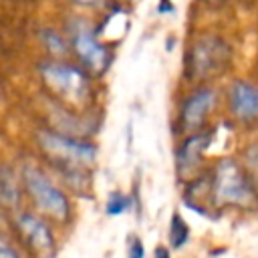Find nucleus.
Wrapping results in <instances>:
<instances>
[{
  "label": "nucleus",
  "mask_w": 258,
  "mask_h": 258,
  "mask_svg": "<svg viewBox=\"0 0 258 258\" xmlns=\"http://www.w3.org/2000/svg\"><path fill=\"white\" fill-rule=\"evenodd\" d=\"M210 185L216 204H248L254 200L252 185L232 159H224L216 165Z\"/></svg>",
  "instance_id": "5"
},
{
  "label": "nucleus",
  "mask_w": 258,
  "mask_h": 258,
  "mask_svg": "<svg viewBox=\"0 0 258 258\" xmlns=\"http://www.w3.org/2000/svg\"><path fill=\"white\" fill-rule=\"evenodd\" d=\"M131 206H133V202L129 196H125L123 191H113V194H109V200L105 204V214L115 218V216H121L127 210H131Z\"/></svg>",
  "instance_id": "13"
},
{
  "label": "nucleus",
  "mask_w": 258,
  "mask_h": 258,
  "mask_svg": "<svg viewBox=\"0 0 258 258\" xmlns=\"http://www.w3.org/2000/svg\"><path fill=\"white\" fill-rule=\"evenodd\" d=\"M214 103H216V91L210 87L191 93L181 107V125L185 129H198L204 123L208 111L214 107Z\"/></svg>",
  "instance_id": "8"
},
{
  "label": "nucleus",
  "mask_w": 258,
  "mask_h": 258,
  "mask_svg": "<svg viewBox=\"0 0 258 258\" xmlns=\"http://www.w3.org/2000/svg\"><path fill=\"white\" fill-rule=\"evenodd\" d=\"M75 4L79 6H87V8H95V6H101L105 0H73Z\"/></svg>",
  "instance_id": "18"
},
{
  "label": "nucleus",
  "mask_w": 258,
  "mask_h": 258,
  "mask_svg": "<svg viewBox=\"0 0 258 258\" xmlns=\"http://www.w3.org/2000/svg\"><path fill=\"white\" fill-rule=\"evenodd\" d=\"M22 181L28 191V196L34 200L36 208L42 210L46 216H50L56 222H64L71 216V206L67 196L34 165H24L22 169Z\"/></svg>",
  "instance_id": "3"
},
{
  "label": "nucleus",
  "mask_w": 258,
  "mask_h": 258,
  "mask_svg": "<svg viewBox=\"0 0 258 258\" xmlns=\"http://www.w3.org/2000/svg\"><path fill=\"white\" fill-rule=\"evenodd\" d=\"M206 145H208V135H191L181 143L175 155V165H177L179 175H185L200 165Z\"/></svg>",
  "instance_id": "10"
},
{
  "label": "nucleus",
  "mask_w": 258,
  "mask_h": 258,
  "mask_svg": "<svg viewBox=\"0 0 258 258\" xmlns=\"http://www.w3.org/2000/svg\"><path fill=\"white\" fill-rule=\"evenodd\" d=\"M14 226L20 234V238L24 240V244L28 246V250L38 256V258H50L54 254V236L50 232V228L46 226V222H42L40 218H36L34 214H18L14 216Z\"/></svg>",
  "instance_id": "6"
},
{
  "label": "nucleus",
  "mask_w": 258,
  "mask_h": 258,
  "mask_svg": "<svg viewBox=\"0 0 258 258\" xmlns=\"http://www.w3.org/2000/svg\"><path fill=\"white\" fill-rule=\"evenodd\" d=\"M153 258H171V254H169V250L165 246H157L155 252H153Z\"/></svg>",
  "instance_id": "19"
},
{
  "label": "nucleus",
  "mask_w": 258,
  "mask_h": 258,
  "mask_svg": "<svg viewBox=\"0 0 258 258\" xmlns=\"http://www.w3.org/2000/svg\"><path fill=\"white\" fill-rule=\"evenodd\" d=\"M187 240H189V228H187L185 220L181 218V214L173 212L171 214V222H169V242H171V248L179 250L181 246H185Z\"/></svg>",
  "instance_id": "12"
},
{
  "label": "nucleus",
  "mask_w": 258,
  "mask_h": 258,
  "mask_svg": "<svg viewBox=\"0 0 258 258\" xmlns=\"http://www.w3.org/2000/svg\"><path fill=\"white\" fill-rule=\"evenodd\" d=\"M127 258H145V246L137 236L127 238Z\"/></svg>",
  "instance_id": "15"
},
{
  "label": "nucleus",
  "mask_w": 258,
  "mask_h": 258,
  "mask_svg": "<svg viewBox=\"0 0 258 258\" xmlns=\"http://www.w3.org/2000/svg\"><path fill=\"white\" fill-rule=\"evenodd\" d=\"M230 109L242 121L258 119V87L246 81H236L230 87Z\"/></svg>",
  "instance_id": "9"
},
{
  "label": "nucleus",
  "mask_w": 258,
  "mask_h": 258,
  "mask_svg": "<svg viewBox=\"0 0 258 258\" xmlns=\"http://www.w3.org/2000/svg\"><path fill=\"white\" fill-rule=\"evenodd\" d=\"M40 40H42V44L46 46V50H48L50 54H54V56L67 52V48H69L67 40H64L56 30H52V28H44V30L40 32Z\"/></svg>",
  "instance_id": "14"
},
{
  "label": "nucleus",
  "mask_w": 258,
  "mask_h": 258,
  "mask_svg": "<svg viewBox=\"0 0 258 258\" xmlns=\"http://www.w3.org/2000/svg\"><path fill=\"white\" fill-rule=\"evenodd\" d=\"M228 46L220 38H202L189 54V73L196 79H204L220 71L228 60Z\"/></svg>",
  "instance_id": "7"
},
{
  "label": "nucleus",
  "mask_w": 258,
  "mask_h": 258,
  "mask_svg": "<svg viewBox=\"0 0 258 258\" xmlns=\"http://www.w3.org/2000/svg\"><path fill=\"white\" fill-rule=\"evenodd\" d=\"M0 258H18L16 250L12 248V244H10L6 238L0 240Z\"/></svg>",
  "instance_id": "16"
},
{
  "label": "nucleus",
  "mask_w": 258,
  "mask_h": 258,
  "mask_svg": "<svg viewBox=\"0 0 258 258\" xmlns=\"http://www.w3.org/2000/svg\"><path fill=\"white\" fill-rule=\"evenodd\" d=\"M44 155L58 167L67 171H85L97 159V147L89 141L73 139L56 131H40L36 137Z\"/></svg>",
  "instance_id": "1"
},
{
  "label": "nucleus",
  "mask_w": 258,
  "mask_h": 258,
  "mask_svg": "<svg viewBox=\"0 0 258 258\" xmlns=\"http://www.w3.org/2000/svg\"><path fill=\"white\" fill-rule=\"evenodd\" d=\"M0 198L6 208H16L20 202V187H18L16 175L6 165L0 171Z\"/></svg>",
  "instance_id": "11"
},
{
  "label": "nucleus",
  "mask_w": 258,
  "mask_h": 258,
  "mask_svg": "<svg viewBox=\"0 0 258 258\" xmlns=\"http://www.w3.org/2000/svg\"><path fill=\"white\" fill-rule=\"evenodd\" d=\"M69 38H71V44H73L79 60L85 64V69H89L95 75H101L103 71H107V67L111 62V54H109L107 46L99 40L97 30L87 20L71 18Z\"/></svg>",
  "instance_id": "4"
},
{
  "label": "nucleus",
  "mask_w": 258,
  "mask_h": 258,
  "mask_svg": "<svg viewBox=\"0 0 258 258\" xmlns=\"http://www.w3.org/2000/svg\"><path fill=\"white\" fill-rule=\"evenodd\" d=\"M40 77L46 89L52 95H56L62 103L79 107L89 101L91 87H89L87 75L81 69L67 62L48 60L40 64Z\"/></svg>",
  "instance_id": "2"
},
{
  "label": "nucleus",
  "mask_w": 258,
  "mask_h": 258,
  "mask_svg": "<svg viewBox=\"0 0 258 258\" xmlns=\"http://www.w3.org/2000/svg\"><path fill=\"white\" fill-rule=\"evenodd\" d=\"M157 12H159V14H169V12H173V4H171V0H159Z\"/></svg>",
  "instance_id": "17"
}]
</instances>
